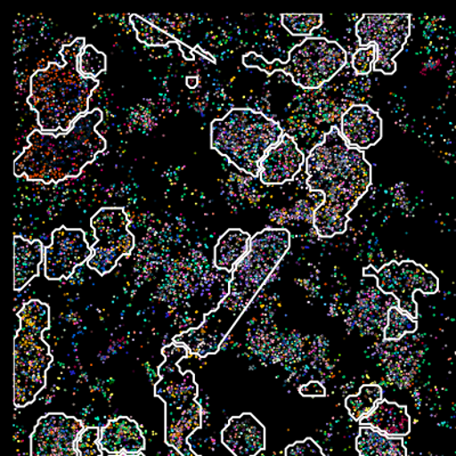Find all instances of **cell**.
Here are the masks:
<instances>
[{
	"label": "cell",
	"mask_w": 456,
	"mask_h": 456,
	"mask_svg": "<svg viewBox=\"0 0 456 456\" xmlns=\"http://www.w3.org/2000/svg\"><path fill=\"white\" fill-rule=\"evenodd\" d=\"M290 246L291 234L285 228H266L256 233L251 239L249 252L232 272L228 295L214 312L207 314L200 327L175 337V344L186 346L193 355L201 358L217 354Z\"/></svg>",
	"instance_id": "obj_1"
},
{
	"label": "cell",
	"mask_w": 456,
	"mask_h": 456,
	"mask_svg": "<svg viewBox=\"0 0 456 456\" xmlns=\"http://www.w3.org/2000/svg\"><path fill=\"white\" fill-rule=\"evenodd\" d=\"M307 185L324 194L314 213V227L322 239L344 234L348 216L372 182V167L363 151L350 148L340 130L331 128L306 159Z\"/></svg>",
	"instance_id": "obj_2"
},
{
	"label": "cell",
	"mask_w": 456,
	"mask_h": 456,
	"mask_svg": "<svg viewBox=\"0 0 456 456\" xmlns=\"http://www.w3.org/2000/svg\"><path fill=\"white\" fill-rule=\"evenodd\" d=\"M103 113L95 109L75 121L68 133L53 134L34 130L28 144L14 162L16 177L51 184L78 177L86 165L107 149V141L96 132Z\"/></svg>",
	"instance_id": "obj_3"
},
{
	"label": "cell",
	"mask_w": 456,
	"mask_h": 456,
	"mask_svg": "<svg viewBox=\"0 0 456 456\" xmlns=\"http://www.w3.org/2000/svg\"><path fill=\"white\" fill-rule=\"evenodd\" d=\"M85 43V38H77L62 47L60 54L63 57V67L48 63L47 68L31 77L28 103L38 113V125L43 132L68 133L78 118L88 113L89 97L100 83L80 75L78 62Z\"/></svg>",
	"instance_id": "obj_4"
},
{
	"label": "cell",
	"mask_w": 456,
	"mask_h": 456,
	"mask_svg": "<svg viewBox=\"0 0 456 456\" xmlns=\"http://www.w3.org/2000/svg\"><path fill=\"white\" fill-rule=\"evenodd\" d=\"M165 362L159 366L160 380L154 394L166 404L165 441L182 456H201L191 449L189 437L202 426V409L198 404L199 388L192 370L182 372L178 363L189 355L181 344L162 348Z\"/></svg>",
	"instance_id": "obj_5"
},
{
	"label": "cell",
	"mask_w": 456,
	"mask_h": 456,
	"mask_svg": "<svg viewBox=\"0 0 456 456\" xmlns=\"http://www.w3.org/2000/svg\"><path fill=\"white\" fill-rule=\"evenodd\" d=\"M283 135L278 122L250 109L232 110L223 119L211 122L210 128L211 149L254 177L260 174L268 151Z\"/></svg>",
	"instance_id": "obj_6"
},
{
	"label": "cell",
	"mask_w": 456,
	"mask_h": 456,
	"mask_svg": "<svg viewBox=\"0 0 456 456\" xmlns=\"http://www.w3.org/2000/svg\"><path fill=\"white\" fill-rule=\"evenodd\" d=\"M20 330L14 341V404L26 407L36 401L46 386V373L53 363L50 346L43 333L51 328L47 304L30 300L18 313Z\"/></svg>",
	"instance_id": "obj_7"
},
{
	"label": "cell",
	"mask_w": 456,
	"mask_h": 456,
	"mask_svg": "<svg viewBox=\"0 0 456 456\" xmlns=\"http://www.w3.org/2000/svg\"><path fill=\"white\" fill-rule=\"evenodd\" d=\"M247 68H256L273 75L283 71L291 76L293 83L304 89H317L331 80L347 63V53L337 42L309 37L292 48L287 62L275 60L267 62L254 52L243 56Z\"/></svg>",
	"instance_id": "obj_8"
},
{
	"label": "cell",
	"mask_w": 456,
	"mask_h": 456,
	"mask_svg": "<svg viewBox=\"0 0 456 456\" xmlns=\"http://www.w3.org/2000/svg\"><path fill=\"white\" fill-rule=\"evenodd\" d=\"M411 35L410 14H364L356 24L360 46L374 45L378 56L374 71L394 75L397 70L395 59L404 48Z\"/></svg>",
	"instance_id": "obj_9"
},
{
	"label": "cell",
	"mask_w": 456,
	"mask_h": 456,
	"mask_svg": "<svg viewBox=\"0 0 456 456\" xmlns=\"http://www.w3.org/2000/svg\"><path fill=\"white\" fill-rule=\"evenodd\" d=\"M91 225L97 241L92 248L88 267L104 276L113 271L121 256L130 255L135 239L128 231L129 219L124 208H102L93 216Z\"/></svg>",
	"instance_id": "obj_10"
},
{
	"label": "cell",
	"mask_w": 456,
	"mask_h": 456,
	"mask_svg": "<svg viewBox=\"0 0 456 456\" xmlns=\"http://www.w3.org/2000/svg\"><path fill=\"white\" fill-rule=\"evenodd\" d=\"M364 274L374 276L379 289L387 295H393L398 300L399 311L413 320L418 319L415 291H421L425 295H435L439 291L437 276L412 260L390 262L379 271H374L372 267L365 268Z\"/></svg>",
	"instance_id": "obj_11"
},
{
	"label": "cell",
	"mask_w": 456,
	"mask_h": 456,
	"mask_svg": "<svg viewBox=\"0 0 456 456\" xmlns=\"http://www.w3.org/2000/svg\"><path fill=\"white\" fill-rule=\"evenodd\" d=\"M84 430L78 419L63 413L44 415L30 436L31 456H79L77 441Z\"/></svg>",
	"instance_id": "obj_12"
},
{
	"label": "cell",
	"mask_w": 456,
	"mask_h": 456,
	"mask_svg": "<svg viewBox=\"0 0 456 456\" xmlns=\"http://www.w3.org/2000/svg\"><path fill=\"white\" fill-rule=\"evenodd\" d=\"M93 250L79 228H57L45 249V275L51 281L71 278L76 268L91 258Z\"/></svg>",
	"instance_id": "obj_13"
},
{
	"label": "cell",
	"mask_w": 456,
	"mask_h": 456,
	"mask_svg": "<svg viewBox=\"0 0 456 456\" xmlns=\"http://www.w3.org/2000/svg\"><path fill=\"white\" fill-rule=\"evenodd\" d=\"M222 443L234 456H256L266 449V428L252 413L230 419Z\"/></svg>",
	"instance_id": "obj_14"
},
{
	"label": "cell",
	"mask_w": 456,
	"mask_h": 456,
	"mask_svg": "<svg viewBox=\"0 0 456 456\" xmlns=\"http://www.w3.org/2000/svg\"><path fill=\"white\" fill-rule=\"evenodd\" d=\"M305 162L297 142L290 136L283 135L274 148L268 151L260 166V181L265 185H282L292 181Z\"/></svg>",
	"instance_id": "obj_15"
},
{
	"label": "cell",
	"mask_w": 456,
	"mask_h": 456,
	"mask_svg": "<svg viewBox=\"0 0 456 456\" xmlns=\"http://www.w3.org/2000/svg\"><path fill=\"white\" fill-rule=\"evenodd\" d=\"M340 133L350 148L370 149L381 141L382 120L369 105H353L342 116Z\"/></svg>",
	"instance_id": "obj_16"
},
{
	"label": "cell",
	"mask_w": 456,
	"mask_h": 456,
	"mask_svg": "<svg viewBox=\"0 0 456 456\" xmlns=\"http://www.w3.org/2000/svg\"><path fill=\"white\" fill-rule=\"evenodd\" d=\"M100 446L112 455H136L145 450V438L137 422L120 417L102 428Z\"/></svg>",
	"instance_id": "obj_17"
},
{
	"label": "cell",
	"mask_w": 456,
	"mask_h": 456,
	"mask_svg": "<svg viewBox=\"0 0 456 456\" xmlns=\"http://www.w3.org/2000/svg\"><path fill=\"white\" fill-rule=\"evenodd\" d=\"M360 425L372 427L389 437H404L411 431V417L406 406L382 401L372 412L361 419Z\"/></svg>",
	"instance_id": "obj_18"
},
{
	"label": "cell",
	"mask_w": 456,
	"mask_h": 456,
	"mask_svg": "<svg viewBox=\"0 0 456 456\" xmlns=\"http://www.w3.org/2000/svg\"><path fill=\"white\" fill-rule=\"evenodd\" d=\"M45 258L43 243L15 236L14 238V289L22 290L36 276L39 275V266Z\"/></svg>",
	"instance_id": "obj_19"
},
{
	"label": "cell",
	"mask_w": 456,
	"mask_h": 456,
	"mask_svg": "<svg viewBox=\"0 0 456 456\" xmlns=\"http://www.w3.org/2000/svg\"><path fill=\"white\" fill-rule=\"evenodd\" d=\"M251 236L240 228H231L219 238L215 247V266L218 270L233 272L250 250Z\"/></svg>",
	"instance_id": "obj_20"
},
{
	"label": "cell",
	"mask_w": 456,
	"mask_h": 456,
	"mask_svg": "<svg viewBox=\"0 0 456 456\" xmlns=\"http://www.w3.org/2000/svg\"><path fill=\"white\" fill-rule=\"evenodd\" d=\"M356 451L360 456H407L404 441L401 437H389L368 426L360 428Z\"/></svg>",
	"instance_id": "obj_21"
},
{
	"label": "cell",
	"mask_w": 456,
	"mask_h": 456,
	"mask_svg": "<svg viewBox=\"0 0 456 456\" xmlns=\"http://www.w3.org/2000/svg\"><path fill=\"white\" fill-rule=\"evenodd\" d=\"M382 396L384 392L380 386L364 385L361 387L360 393L346 398L345 406L353 420L360 422L382 402Z\"/></svg>",
	"instance_id": "obj_22"
},
{
	"label": "cell",
	"mask_w": 456,
	"mask_h": 456,
	"mask_svg": "<svg viewBox=\"0 0 456 456\" xmlns=\"http://www.w3.org/2000/svg\"><path fill=\"white\" fill-rule=\"evenodd\" d=\"M130 24L135 28L136 38L138 42L150 47H164L169 44L179 45V40L167 34L161 28L153 26L152 23L146 21L144 18L137 14L130 15Z\"/></svg>",
	"instance_id": "obj_23"
},
{
	"label": "cell",
	"mask_w": 456,
	"mask_h": 456,
	"mask_svg": "<svg viewBox=\"0 0 456 456\" xmlns=\"http://www.w3.org/2000/svg\"><path fill=\"white\" fill-rule=\"evenodd\" d=\"M78 69L85 78L95 79L107 71V55L97 51L92 45H86L79 56Z\"/></svg>",
	"instance_id": "obj_24"
},
{
	"label": "cell",
	"mask_w": 456,
	"mask_h": 456,
	"mask_svg": "<svg viewBox=\"0 0 456 456\" xmlns=\"http://www.w3.org/2000/svg\"><path fill=\"white\" fill-rule=\"evenodd\" d=\"M418 322L396 307L389 309L388 324L385 330V340H399L406 335L417 331Z\"/></svg>",
	"instance_id": "obj_25"
},
{
	"label": "cell",
	"mask_w": 456,
	"mask_h": 456,
	"mask_svg": "<svg viewBox=\"0 0 456 456\" xmlns=\"http://www.w3.org/2000/svg\"><path fill=\"white\" fill-rule=\"evenodd\" d=\"M282 24L292 36H311L312 31L323 24L322 14H282Z\"/></svg>",
	"instance_id": "obj_26"
},
{
	"label": "cell",
	"mask_w": 456,
	"mask_h": 456,
	"mask_svg": "<svg viewBox=\"0 0 456 456\" xmlns=\"http://www.w3.org/2000/svg\"><path fill=\"white\" fill-rule=\"evenodd\" d=\"M101 430L97 427L85 428L77 441L79 456H102L100 446Z\"/></svg>",
	"instance_id": "obj_27"
},
{
	"label": "cell",
	"mask_w": 456,
	"mask_h": 456,
	"mask_svg": "<svg viewBox=\"0 0 456 456\" xmlns=\"http://www.w3.org/2000/svg\"><path fill=\"white\" fill-rule=\"evenodd\" d=\"M378 56L377 47L369 45L368 47H361L353 55V68L356 75L365 76L372 71L373 64L376 63Z\"/></svg>",
	"instance_id": "obj_28"
},
{
	"label": "cell",
	"mask_w": 456,
	"mask_h": 456,
	"mask_svg": "<svg viewBox=\"0 0 456 456\" xmlns=\"http://www.w3.org/2000/svg\"><path fill=\"white\" fill-rule=\"evenodd\" d=\"M285 456H325L322 447L314 441L313 438L308 437L304 441H299L291 444L284 450Z\"/></svg>",
	"instance_id": "obj_29"
},
{
	"label": "cell",
	"mask_w": 456,
	"mask_h": 456,
	"mask_svg": "<svg viewBox=\"0 0 456 456\" xmlns=\"http://www.w3.org/2000/svg\"><path fill=\"white\" fill-rule=\"evenodd\" d=\"M301 396L304 397H325L327 389L319 381H311L307 385L301 386L299 388Z\"/></svg>",
	"instance_id": "obj_30"
},
{
	"label": "cell",
	"mask_w": 456,
	"mask_h": 456,
	"mask_svg": "<svg viewBox=\"0 0 456 456\" xmlns=\"http://www.w3.org/2000/svg\"><path fill=\"white\" fill-rule=\"evenodd\" d=\"M179 48H181V51L183 52V56H184V59L187 61H193L195 59L194 56V51L192 48L187 46V45L179 43L178 45Z\"/></svg>",
	"instance_id": "obj_31"
},
{
	"label": "cell",
	"mask_w": 456,
	"mask_h": 456,
	"mask_svg": "<svg viewBox=\"0 0 456 456\" xmlns=\"http://www.w3.org/2000/svg\"><path fill=\"white\" fill-rule=\"evenodd\" d=\"M186 81H187V86H189L190 88L197 87V85H198L197 77H187Z\"/></svg>",
	"instance_id": "obj_32"
},
{
	"label": "cell",
	"mask_w": 456,
	"mask_h": 456,
	"mask_svg": "<svg viewBox=\"0 0 456 456\" xmlns=\"http://www.w3.org/2000/svg\"><path fill=\"white\" fill-rule=\"evenodd\" d=\"M113 456H145V455L142 453H140V454H136V455L120 454V455H113Z\"/></svg>",
	"instance_id": "obj_33"
}]
</instances>
